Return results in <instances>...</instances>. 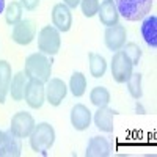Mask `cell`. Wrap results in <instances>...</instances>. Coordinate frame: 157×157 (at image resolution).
Returning <instances> with one entry per match:
<instances>
[{
    "mask_svg": "<svg viewBox=\"0 0 157 157\" xmlns=\"http://www.w3.org/2000/svg\"><path fill=\"white\" fill-rule=\"evenodd\" d=\"M24 72L29 78H36L46 83L52 75V61L47 58V55L41 52H35L25 58Z\"/></svg>",
    "mask_w": 157,
    "mask_h": 157,
    "instance_id": "1",
    "label": "cell"
},
{
    "mask_svg": "<svg viewBox=\"0 0 157 157\" xmlns=\"http://www.w3.org/2000/svg\"><path fill=\"white\" fill-rule=\"evenodd\" d=\"M30 146L35 152L46 155L47 151L55 143V129L49 123H39L30 134Z\"/></svg>",
    "mask_w": 157,
    "mask_h": 157,
    "instance_id": "2",
    "label": "cell"
},
{
    "mask_svg": "<svg viewBox=\"0 0 157 157\" xmlns=\"http://www.w3.org/2000/svg\"><path fill=\"white\" fill-rule=\"evenodd\" d=\"M116 10L126 21H138L148 16L152 8V0H113Z\"/></svg>",
    "mask_w": 157,
    "mask_h": 157,
    "instance_id": "3",
    "label": "cell"
},
{
    "mask_svg": "<svg viewBox=\"0 0 157 157\" xmlns=\"http://www.w3.org/2000/svg\"><path fill=\"white\" fill-rule=\"evenodd\" d=\"M61 46L60 32L54 25H46L38 33V50L44 55H57Z\"/></svg>",
    "mask_w": 157,
    "mask_h": 157,
    "instance_id": "4",
    "label": "cell"
},
{
    "mask_svg": "<svg viewBox=\"0 0 157 157\" xmlns=\"http://www.w3.org/2000/svg\"><path fill=\"white\" fill-rule=\"evenodd\" d=\"M134 64L130 58L124 54V50H116L112 57V75L116 83H126L132 75Z\"/></svg>",
    "mask_w": 157,
    "mask_h": 157,
    "instance_id": "5",
    "label": "cell"
},
{
    "mask_svg": "<svg viewBox=\"0 0 157 157\" xmlns=\"http://www.w3.org/2000/svg\"><path fill=\"white\" fill-rule=\"evenodd\" d=\"M36 123L33 120V116L27 112H17L11 120L10 132L13 135H16L17 138H29L30 134L33 132Z\"/></svg>",
    "mask_w": 157,
    "mask_h": 157,
    "instance_id": "6",
    "label": "cell"
},
{
    "mask_svg": "<svg viewBox=\"0 0 157 157\" xmlns=\"http://www.w3.org/2000/svg\"><path fill=\"white\" fill-rule=\"evenodd\" d=\"M24 99L30 109H41L46 101V91H44V82L36 80V78H29L25 85Z\"/></svg>",
    "mask_w": 157,
    "mask_h": 157,
    "instance_id": "7",
    "label": "cell"
},
{
    "mask_svg": "<svg viewBox=\"0 0 157 157\" xmlns=\"http://www.w3.org/2000/svg\"><path fill=\"white\" fill-rule=\"evenodd\" d=\"M36 36V25L30 19H22L16 25H13L11 38L19 46H29Z\"/></svg>",
    "mask_w": 157,
    "mask_h": 157,
    "instance_id": "8",
    "label": "cell"
},
{
    "mask_svg": "<svg viewBox=\"0 0 157 157\" xmlns=\"http://www.w3.org/2000/svg\"><path fill=\"white\" fill-rule=\"evenodd\" d=\"M44 91H46V101L50 104V105L58 107L63 102V99L66 98L68 88H66V83H64L61 78L54 77V78H49V80L46 82Z\"/></svg>",
    "mask_w": 157,
    "mask_h": 157,
    "instance_id": "9",
    "label": "cell"
},
{
    "mask_svg": "<svg viewBox=\"0 0 157 157\" xmlns=\"http://www.w3.org/2000/svg\"><path fill=\"white\" fill-rule=\"evenodd\" d=\"M126 38H127V32L124 25H112V27H107L105 33H104V43H105L109 50H121L123 46L126 44Z\"/></svg>",
    "mask_w": 157,
    "mask_h": 157,
    "instance_id": "10",
    "label": "cell"
},
{
    "mask_svg": "<svg viewBox=\"0 0 157 157\" xmlns=\"http://www.w3.org/2000/svg\"><path fill=\"white\" fill-rule=\"evenodd\" d=\"M52 24L58 32H69L72 25V13L64 3H57L52 8Z\"/></svg>",
    "mask_w": 157,
    "mask_h": 157,
    "instance_id": "11",
    "label": "cell"
},
{
    "mask_svg": "<svg viewBox=\"0 0 157 157\" xmlns=\"http://www.w3.org/2000/svg\"><path fill=\"white\" fill-rule=\"evenodd\" d=\"M91 123V112L83 104H75L71 110V124L75 130H86Z\"/></svg>",
    "mask_w": 157,
    "mask_h": 157,
    "instance_id": "12",
    "label": "cell"
},
{
    "mask_svg": "<svg viewBox=\"0 0 157 157\" xmlns=\"http://www.w3.org/2000/svg\"><path fill=\"white\" fill-rule=\"evenodd\" d=\"M116 115V112L107 105L104 107H98V112L94 113V124L99 130L102 132H113L115 129V124H113V116Z\"/></svg>",
    "mask_w": 157,
    "mask_h": 157,
    "instance_id": "13",
    "label": "cell"
},
{
    "mask_svg": "<svg viewBox=\"0 0 157 157\" xmlns=\"http://www.w3.org/2000/svg\"><path fill=\"white\" fill-rule=\"evenodd\" d=\"M99 21L102 25L105 27H112V25H116L118 21H120V13L116 10V5L113 0H104V2L99 5Z\"/></svg>",
    "mask_w": 157,
    "mask_h": 157,
    "instance_id": "14",
    "label": "cell"
},
{
    "mask_svg": "<svg viewBox=\"0 0 157 157\" xmlns=\"http://www.w3.org/2000/svg\"><path fill=\"white\" fill-rule=\"evenodd\" d=\"M21 149V138L6 132L3 141L0 143V157H19Z\"/></svg>",
    "mask_w": 157,
    "mask_h": 157,
    "instance_id": "15",
    "label": "cell"
},
{
    "mask_svg": "<svg viewBox=\"0 0 157 157\" xmlns=\"http://www.w3.org/2000/svg\"><path fill=\"white\" fill-rule=\"evenodd\" d=\"M141 36L145 43L155 49L157 47V16H148L141 24Z\"/></svg>",
    "mask_w": 157,
    "mask_h": 157,
    "instance_id": "16",
    "label": "cell"
},
{
    "mask_svg": "<svg viewBox=\"0 0 157 157\" xmlns=\"http://www.w3.org/2000/svg\"><path fill=\"white\" fill-rule=\"evenodd\" d=\"M109 155H110V145L104 137H93L88 141L86 157H109Z\"/></svg>",
    "mask_w": 157,
    "mask_h": 157,
    "instance_id": "17",
    "label": "cell"
},
{
    "mask_svg": "<svg viewBox=\"0 0 157 157\" xmlns=\"http://www.w3.org/2000/svg\"><path fill=\"white\" fill-rule=\"evenodd\" d=\"M11 66L6 60H0V104H5L6 96L10 93V85H11Z\"/></svg>",
    "mask_w": 157,
    "mask_h": 157,
    "instance_id": "18",
    "label": "cell"
},
{
    "mask_svg": "<svg viewBox=\"0 0 157 157\" xmlns=\"http://www.w3.org/2000/svg\"><path fill=\"white\" fill-rule=\"evenodd\" d=\"M29 82V77L25 75V72H16L11 78V85H10V94L13 98V101H22L24 99V93H25V85Z\"/></svg>",
    "mask_w": 157,
    "mask_h": 157,
    "instance_id": "19",
    "label": "cell"
},
{
    "mask_svg": "<svg viewBox=\"0 0 157 157\" xmlns=\"http://www.w3.org/2000/svg\"><path fill=\"white\" fill-rule=\"evenodd\" d=\"M88 63H90V74L94 78H101L107 71V61L99 54H91L88 55Z\"/></svg>",
    "mask_w": 157,
    "mask_h": 157,
    "instance_id": "20",
    "label": "cell"
},
{
    "mask_svg": "<svg viewBox=\"0 0 157 157\" xmlns=\"http://www.w3.org/2000/svg\"><path fill=\"white\" fill-rule=\"evenodd\" d=\"M69 90L74 98H82L86 91V77L83 72H74L69 80Z\"/></svg>",
    "mask_w": 157,
    "mask_h": 157,
    "instance_id": "21",
    "label": "cell"
},
{
    "mask_svg": "<svg viewBox=\"0 0 157 157\" xmlns=\"http://www.w3.org/2000/svg\"><path fill=\"white\" fill-rule=\"evenodd\" d=\"M22 13H24V6L21 5V2H11L6 8H5V21L8 25H16L19 21H22Z\"/></svg>",
    "mask_w": 157,
    "mask_h": 157,
    "instance_id": "22",
    "label": "cell"
},
{
    "mask_svg": "<svg viewBox=\"0 0 157 157\" xmlns=\"http://www.w3.org/2000/svg\"><path fill=\"white\" fill-rule=\"evenodd\" d=\"M90 101L96 107L109 105V102H110V93H109V90L104 88V86H94L93 90H91V93H90Z\"/></svg>",
    "mask_w": 157,
    "mask_h": 157,
    "instance_id": "23",
    "label": "cell"
},
{
    "mask_svg": "<svg viewBox=\"0 0 157 157\" xmlns=\"http://www.w3.org/2000/svg\"><path fill=\"white\" fill-rule=\"evenodd\" d=\"M127 83V90H129V94L132 96L135 101L141 99L143 96V88H141V74L140 72H132V75L129 77Z\"/></svg>",
    "mask_w": 157,
    "mask_h": 157,
    "instance_id": "24",
    "label": "cell"
},
{
    "mask_svg": "<svg viewBox=\"0 0 157 157\" xmlns=\"http://www.w3.org/2000/svg\"><path fill=\"white\" fill-rule=\"evenodd\" d=\"M99 0H80V8L85 17H93L99 11Z\"/></svg>",
    "mask_w": 157,
    "mask_h": 157,
    "instance_id": "25",
    "label": "cell"
},
{
    "mask_svg": "<svg viewBox=\"0 0 157 157\" xmlns=\"http://www.w3.org/2000/svg\"><path fill=\"white\" fill-rule=\"evenodd\" d=\"M124 49V54L130 58V61H132V64L135 66V64H138L140 63V58H141V49L135 44V43H127V44H124L123 46Z\"/></svg>",
    "mask_w": 157,
    "mask_h": 157,
    "instance_id": "26",
    "label": "cell"
},
{
    "mask_svg": "<svg viewBox=\"0 0 157 157\" xmlns=\"http://www.w3.org/2000/svg\"><path fill=\"white\" fill-rule=\"evenodd\" d=\"M21 5L27 11H35L39 5V0H21Z\"/></svg>",
    "mask_w": 157,
    "mask_h": 157,
    "instance_id": "27",
    "label": "cell"
},
{
    "mask_svg": "<svg viewBox=\"0 0 157 157\" xmlns=\"http://www.w3.org/2000/svg\"><path fill=\"white\" fill-rule=\"evenodd\" d=\"M63 3L72 10V8H77L78 5H80V0H63Z\"/></svg>",
    "mask_w": 157,
    "mask_h": 157,
    "instance_id": "28",
    "label": "cell"
},
{
    "mask_svg": "<svg viewBox=\"0 0 157 157\" xmlns=\"http://www.w3.org/2000/svg\"><path fill=\"white\" fill-rule=\"evenodd\" d=\"M135 110H137V112H140L141 115H143V113H146V112H145V109H143V107L140 105V102H138V101H137V104H135Z\"/></svg>",
    "mask_w": 157,
    "mask_h": 157,
    "instance_id": "29",
    "label": "cell"
},
{
    "mask_svg": "<svg viewBox=\"0 0 157 157\" xmlns=\"http://www.w3.org/2000/svg\"><path fill=\"white\" fill-rule=\"evenodd\" d=\"M5 11V0H0V13Z\"/></svg>",
    "mask_w": 157,
    "mask_h": 157,
    "instance_id": "30",
    "label": "cell"
},
{
    "mask_svg": "<svg viewBox=\"0 0 157 157\" xmlns=\"http://www.w3.org/2000/svg\"><path fill=\"white\" fill-rule=\"evenodd\" d=\"M5 134H6V132H3V130H0V143L3 141V138H5Z\"/></svg>",
    "mask_w": 157,
    "mask_h": 157,
    "instance_id": "31",
    "label": "cell"
}]
</instances>
